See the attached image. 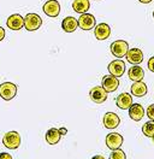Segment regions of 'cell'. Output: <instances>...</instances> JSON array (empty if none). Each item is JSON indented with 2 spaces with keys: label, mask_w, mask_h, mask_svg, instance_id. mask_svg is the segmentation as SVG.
<instances>
[{
  "label": "cell",
  "mask_w": 154,
  "mask_h": 159,
  "mask_svg": "<svg viewBox=\"0 0 154 159\" xmlns=\"http://www.w3.org/2000/svg\"><path fill=\"white\" fill-rule=\"evenodd\" d=\"M89 98L92 101H94L95 104H102L107 99V92H106L102 86H96L93 87L89 92Z\"/></svg>",
  "instance_id": "8992f818"
},
{
  "label": "cell",
  "mask_w": 154,
  "mask_h": 159,
  "mask_svg": "<svg viewBox=\"0 0 154 159\" xmlns=\"http://www.w3.org/2000/svg\"><path fill=\"white\" fill-rule=\"evenodd\" d=\"M123 143V136L118 133H111L106 136V146L110 149H118Z\"/></svg>",
  "instance_id": "7c38bea8"
},
{
  "label": "cell",
  "mask_w": 154,
  "mask_h": 159,
  "mask_svg": "<svg viewBox=\"0 0 154 159\" xmlns=\"http://www.w3.org/2000/svg\"><path fill=\"white\" fill-rule=\"evenodd\" d=\"M116 105L122 110H129L133 105V97L129 93H122L117 97L116 99Z\"/></svg>",
  "instance_id": "9a60e30c"
},
{
  "label": "cell",
  "mask_w": 154,
  "mask_h": 159,
  "mask_svg": "<svg viewBox=\"0 0 154 159\" xmlns=\"http://www.w3.org/2000/svg\"><path fill=\"white\" fill-rule=\"evenodd\" d=\"M128 76L129 79L134 82H137V81H142L144 77V71L141 66L138 65H134L131 66L130 69L128 70Z\"/></svg>",
  "instance_id": "ac0fdd59"
},
{
  "label": "cell",
  "mask_w": 154,
  "mask_h": 159,
  "mask_svg": "<svg viewBox=\"0 0 154 159\" xmlns=\"http://www.w3.org/2000/svg\"><path fill=\"white\" fill-rule=\"evenodd\" d=\"M5 39V29L2 27H0V41Z\"/></svg>",
  "instance_id": "4316f807"
},
{
  "label": "cell",
  "mask_w": 154,
  "mask_h": 159,
  "mask_svg": "<svg viewBox=\"0 0 154 159\" xmlns=\"http://www.w3.org/2000/svg\"><path fill=\"white\" fill-rule=\"evenodd\" d=\"M110 159H126L125 157V153L120 148L113 149L112 153L110 154Z\"/></svg>",
  "instance_id": "603a6c76"
},
{
  "label": "cell",
  "mask_w": 154,
  "mask_h": 159,
  "mask_svg": "<svg viewBox=\"0 0 154 159\" xmlns=\"http://www.w3.org/2000/svg\"><path fill=\"white\" fill-rule=\"evenodd\" d=\"M152 140H153V143H154V136H152Z\"/></svg>",
  "instance_id": "4dcf8cb0"
},
{
  "label": "cell",
  "mask_w": 154,
  "mask_h": 159,
  "mask_svg": "<svg viewBox=\"0 0 154 159\" xmlns=\"http://www.w3.org/2000/svg\"><path fill=\"white\" fill-rule=\"evenodd\" d=\"M148 69L151 70L152 72H154V57H152L151 59L148 60Z\"/></svg>",
  "instance_id": "d4e9b609"
},
{
  "label": "cell",
  "mask_w": 154,
  "mask_h": 159,
  "mask_svg": "<svg viewBox=\"0 0 154 159\" xmlns=\"http://www.w3.org/2000/svg\"><path fill=\"white\" fill-rule=\"evenodd\" d=\"M0 159H12V156L9 154V153L2 152V153H0Z\"/></svg>",
  "instance_id": "484cf974"
},
{
  "label": "cell",
  "mask_w": 154,
  "mask_h": 159,
  "mask_svg": "<svg viewBox=\"0 0 154 159\" xmlns=\"http://www.w3.org/2000/svg\"><path fill=\"white\" fill-rule=\"evenodd\" d=\"M7 28L13 31H17L20 30L24 27V18L19 15V13H15V15H11L9 18H7Z\"/></svg>",
  "instance_id": "8fae6325"
},
{
  "label": "cell",
  "mask_w": 154,
  "mask_h": 159,
  "mask_svg": "<svg viewBox=\"0 0 154 159\" xmlns=\"http://www.w3.org/2000/svg\"><path fill=\"white\" fill-rule=\"evenodd\" d=\"M153 17H154V12H153Z\"/></svg>",
  "instance_id": "1f68e13d"
},
{
  "label": "cell",
  "mask_w": 154,
  "mask_h": 159,
  "mask_svg": "<svg viewBox=\"0 0 154 159\" xmlns=\"http://www.w3.org/2000/svg\"><path fill=\"white\" fill-rule=\"evenodd\" d=\"M125 58L130 64L138 65V64H141L143 61V53L140 48H131V50L128 51Z\"/></svg>",
  "instance_id": "4fadbf2b"
},
{
  "label": "cell",
  "mask_w": 154,
  "mask_h": 159,
  "mask_svg": "<svg viewBox=\"0 0 154 159\" xmlns=\"http://www.w3.org/2000/svg\"><path fill=\"white\" fill-rule=\"evenodd\" d=\"M77 27H78V22L75 17H71V16L65 17L61 22V28L66 33H74L77 29Z\"/></svg>",
  "instance_id": "d6986e66"
},
{
  "label": "cell",
  "mask_w": 154,
  "mask_h": 159,
  "mask_svg": "<svg viewBox=\"0 0 154 159\" xmlns=\"http://www.w3.org/2000/svg\"><path fill=\"white\" fill-rule=\"evenodd\" d=\"M107 69H108V72L111 75H113L116 77H120V76L124 75L125 72V63L120 59L113 60V61H111L108 64Z\"/></svg>",
  "instance_id": "ba28073f"
},
{
  "label": "cell",
  "mask_w": 154,
  "mask_h": 159,
  "mask_svg": "<svg viewBox=\"0 0 154 159\" xmlns=\"http://www.w3.org/2000/svg\"><path fill=\"white\" fill-rule=\"evenodd\" d=\"M45 138H46V141L49 145H56V143H58L60 141L61 134H60L59 129H57V128H51V129L47 130Z\"/></svg>",
  "instance_id": "44dd1931"
},
{
  "label": "cell",
  "mask_w": 154,
  "mask_h": 159,
  "mask_svg": "<svg viewBox=\"0 0 154 159\" xmlns=\"http://www.w3.org/2000/svg\"><path fill=\"white\" fill-rule=\"evenodd\" d=\"M59 131H60V134H61V135H65V134L67 133L66 128H60V129H59Z\"/></svg>",
  "instance_id": "83f0119b"
},
{
  "label": "cell",
  "mask_w": 154,
  "mask_h": 159,
  "mask_svg": "<svg viewBox=\"0 0 154 159\" xmlns=\"http://www.w3.org/2000/svg\"><path fill=\"white\" fill-rule=\"evenodd\" d=\"M111 52H112V54L117 57V58H123L126 56V53H128V51H129V45H128V42L124 41V40H117L115 42H112V45H111Z\"/></svg>",
  "instance_id": "277c9868"
},
{
  "label": "cell",
  "mask_w": 154,
  "mask_h": 159,
  "mask_svg": "<svg viewBox=\"0 0 154 159\" xmlns=\"http://www.w3.org/2000/svg\"><path fill=\"white\" fill-rule=\"evenodd\" d=\"M129 116L133 120H141L144 116V109L141 104H133L129 109Z\"/></svg>",
  "instance_id": "2e32d148"
},
{
  "label": "cell",
  "mask_w": 154,
  "mask_h": 159,
  "mask_svg": "<svg viewBox=\"0 0 154 159\" xmlns=\"http://www.w3.org/2000/svg\"><path fill=\"white\" fill-rule=\"evenodd\" d=\"M140 2H142V4H149V2H152L153 0H138Z\"/></svg>",
  "instance_id": "f1b7e54d"
},
{
  "label": "cell",
  "mask_w": 154,
  "mask_h": 159,
  "mask_svg": "<svg viewBox=\"0 0 154 159\" xmlns=\"http://www.w3.org/2000/svg\"><path fill=\"white\" fill-rule=\"evenodd\" d=\"M102 122H104V127L106 129H116L120 123V118L115 112H107L104 116Z\"/></svg>",
  "instance_id": "5bb4252c"
},
{
  "label": "cell",
  "mask_w": 154,
  "mask_h": 159,
  "mask_svg": "<svg viewBox=\"0 0 154 159\" xmlns=\"http://www.w3.org/2000/svg\"><path fill=\"white\" fill-rule=\"evenodd\" d=\"M42 10L48 17H57L60 13V4L57 0H48L45 2Z\"/></svg>",
  "instance_id": "52a82bcc"
},
{
  "label": "cell",
  "mask_w": 154,
  "mask_h": 159,
  "mask_svg": "<svg viewBox=\"0 0 154 159\" xmlns=\"http://www.w3.org/2000/svg\"><path fill=\"white\" fill-rule=\"evenodd\" d=\"M17 89H18L17 86L15 83H12V82L1 83L0 84V97H1V99L6 100V101L12 100L17 94Z\"/></svg>",
  "instance_id": "6da1fadb"
},
{
  "label": "cell",
  "mask_w": 154,
  "mask_h": 159,
  "mask_svg": "<svg viewBox=\"0 0 154 159\" xmlns=\"http://www.w3.org/2000/svg\"><path fill=\"white\" fill-rule=\"evenodd\" d=\"M2 143L9 149H17L20 145V135L17 131H9L4 135Z\"/></svg>",
  "instance_id": "7a4b0ae2"
},
{
  "label": "cell",
  "mask_w": 154,
  "mask_h": 159,
  "mask_svg": "<svg viewBox=\"0 0 154 159\" xmlns=\"http://www.w3.org/2000/svg\"><path fill=\"white\" fill-rule=\"evenodd\" d=\"M148 92V88H147V84L142 82V81H137V82H134L133 86H131V94L135 95V97H144Z\"/></svg>",
  "instance_id": "e0dca14e"
},
{
  "label": "cell",
  "mask_w": 154,
  "mask_h": 159,
  "mask_svg": "<svg viewBox=\"0 0 154 159\" xmlns=\"http://www.w3.org/2000/svg\"><path fill=\"white\" fill-rule=\"evenodd\" d=\"M89 7H90L89 0H74V2H72L74 11L77 12V13H81V15L87 13L88 10H89Z\"/></svg>",
  "instance_id": "ffe728a7"
},
{
  "label": "cell",
  "mask_w": 154,
  "mask_h": 159,
  "mask_svg": "<svg viewBox=\"0 0 154 159\" xmlns=\"http://www.w3.org/2000/svg\"><path fill=\"white\" fill-rule=\"evenodd\" d=\"M78 22V27L82 30H92L95 28L96 20L95 17L92 13H83L79 16V18L77 20Z\"/></svg>",
  "instance_id": "5b68a950"
},
{
  "label": "cell",
  "mask_w": 154,
  "mask_h": 159,
  "mask_svg": "<svg viewBox=\"0 0 154 159\" xmlns=\"http://www.w3.org/2000/svg\"><path fill=\"white\" fill-rule=\"evenodd\" d=\"M119 86V80L113 75H106L102 77V88L107 92V93H112L115 92Z\"/></svg>",
  "instance_id": "9c48e42d"
},
{
  "label": "cell",
  "mask_w": 154,
  "mask_h": 159,
  "mask_svg": "<svg viewBox=\"0 0 154 159\" xmlns=\"http://www.w3.org/2000/svg\"><path fill=\"white\" fill-rule=\"evenodd\" d=\"M147 116H148V118L151 119V120H154V104L149 105L147 107Z\"/></svg>",
  "instance_id": "cb8c5ba5"
},
{
  "label": "cell",
  "mask_w": 154,
  "mask_h": 159,
  "mask_svg": "<svg viewBox=\"0 0 154 159\" xmlns=\"http://www.w3.org/2000/svg\"><path fill=\"white\" fill-rule=\"evenodd\" d=\"M92 159H105V158H104L102 156H100V154H97V156H94V157H93V158H92Z\"/></svg>",
  "instance_id": "f546056e"
},
{
  "label": "cell",
  "mask_w": 154,
  "mask_h": 159,
  "mask_svg": "<svg viewBox=\"0 0 154 159\" xmlns=\"http://www.w3.org/2000/svg\"><path fill=\"white\" fill-rule=\"evenodd\" d=\"M42 25V20L38 13H28L24 17V27L28 31H35Z\"/></svg>",
  "instance_id": "3957f363"
},
{
  "label": "cell",
  "mask_w": 154,
  "mask_h": 159,
  "mask_svg": "<svg viewBox=\"0 0 154 159\" xmlns=\"http://www.w3.org/2000/svg\"><path fill=\"white\" fill-rule=\"evenodd\" d=\"M94 35L99 41H104L108 39L111 35V28L107 23H99L94 28Z\"/></svg>",
  "instance_id": "30bf717a"
},
{
  "label": "cell",
  "mask_w": 154,
  "mask_h": 159,
  "mask_svg": "<svg viewBox=\"0 0 154 159\" xmlns=\"http://www.w3.org/2000/svg\"><path fill=\"white\" fill-rule=\"evenodd\" d=\"M142 133L147 138L154 136V120H149V122L144 123L142 127Z\"/></svg>",
  "instance_id": "7402d4cb"
}]
</instances>
